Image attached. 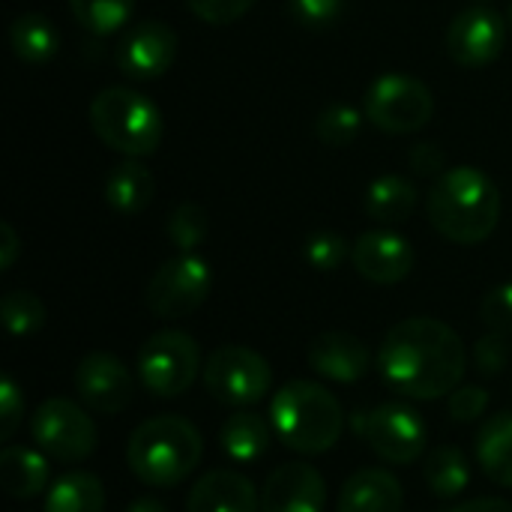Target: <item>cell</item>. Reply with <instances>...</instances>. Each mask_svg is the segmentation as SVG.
Here are the masks:
<instances>
[{
    "label": "cell",
    "mask_w": 512,
    "mask_h": 512,
    "mask_svg": "<svg viewBox=\"0 0 512 512\" xmlns=\"http://www.w3.org/2000/svg\"><path fill=\"white\" fill-rule=\"evenodd\" d=\"M75 393L96 414H120L135 396L132 372L114 354L93 351L75 366Z\"/></svg>",
    "instance_id": "cell-13"
},
{
    "label": "cell",
    "mask_w": 512,
    "mask_h": 512,
    "mask_svg": "<svg viewBox=\"0 0 512 512\" xmlns=\"http://www.w3.org/2000/svg\"><path fill=\"white\" fill-rule=\"evenodd\" d=\"M360 126H363V114L354 105L336 102V105H330V108H324L318 114L315 135L327 147H348L360 135Z\"/></svg>",
    "instance_id": "cell-31"
},
{
    "label": "cell",
    "mask_w": 512,
    "mask_h": 512,
    "mask_svg": "<svg viewBox=\"0 0 512 512\" xmlns=\"http://www.w3.org/2000/svg\"><path fill=\"white\" fill-rule=\"evenodd\" d=\"M90 126L96 138L129 156H150L165 132L159 108L132 87H105L90 102Z\"/></svg>",
    "instance_id": "cell-5"
},
{
    "label": "cell",
    "mask_w": 512,
    "mask_h": 512,
    "mask_svg": "<svg viewBox=\"0 0 512 512\" xmlns=\"http://www.w3.org/2000/svg\"><path fill=\"white\" fill-rule=\"evenodd\" d=\"M18 252H21V243H18L15 228L9 222H3L0 225V270H9L15 264Z\"/></svg>",
    "instance_id": "cell-40"
},
{
    "label": "cell",
    "mask_w": 512,
    "mask_h": 512,
    "mask_svg": "<svg viewBox=\"0 0 512 512\" xmlns=\"http://www.w3.org/2000/svg\"><path fill=\"white\" fill-rule=\"evenodd\" d=\"M480 318L492 333L512 336V282L492 288L480 303Z\"/></svg>",
    "instance_id": "cell-34"
},
{
    "label": "cell",
    "mask_w": 512,
    "mask_h": 512,
    "mask_svg": "<svg viewBox=\"0 0 512 512\" xmlns=\"http://www.w3.org/2000/svg\"><path fill=\"white\" fill-rule=\"evenodd\" d=\"M474 450H477V462L483 474L495 486L512 489V414L501 411L483 420Z\"/></svg>",
    "instance_id": "cell-21"
},
{
    "label": "cell",
    "mask_w": 512,
    "mask_h": 512,
    "mask_svg": "<svg viewBox=\"0 0 512 512\" xmlns=\"http://www.w3.org/2000/svg\"><path fill=\"white\" fill-rule=\"evenodd\" d=\"M204 387L207 393L228 408H249L258 405L270 393V363L246 348V345H222L204 360Z\"/></svg>",
    "instance_id": "cell-9"
},
{
    "label": "cell",
    "mask_w": 512,
    "mask_h": 512,
    "mask_svg": "<svg viewBox=\"0 0 512 512\" xmlns=\"http://www.w3.org/2000/svg\"><path fill=\"white\" fill-rule=\"evenodd\" d=\"M30 435H33V444L48 459L66 462V465L90 459L93 450H96V438H99L90 414L81 405H75L72 399H63V396L45 399L33 411Z\"/></svg>",
    "instance_id": "cell-11"
},
{
    "label": "cell",
    "mask_w": 512,
    "mask_h": 512,
    "mask_svg": "<svg viewBox=\"0 0 512 512\" xmlns=\"http://www.w3.org/2000/svg\"><path fill=\"white\" fill-rule=\"evenodd\" d=\"M201 456V432L177 414H159L153 420H144L126 441V465L132 477L150 489L180 486L201 465Z\"/></svg>",
    "instance_id": "cell-3"
},
{
    "label": "cell",
    "mask_w": 512,
    "mask_h": 512,
    "mask_svg": "<svg viewBox=\"0 0 512 512\" xmlns=\"http://www.w3.org/2000/svg\"><path fill=\"white\" fill-rule=\"evenodd\" d=\"M210 288H213V273L207 261L192 252H180L150 276L144 288V303L153 318L180 321L207 300Z\"/></svg>",
    "instance_id": "cell-10"
},
{
    "label": "cell",
    "mask_w": 512,
    "mask_h": 512,
    "mask_svg": "<svg viewBox=\"0 0 512 512\" xmlns=\"http://www.w3.org/2000/svg\"><path fill=\"white\" fill-rule=\"evenodd\" d=\"M507 24H510V30H512V3H510V12H507Z\"/></svg>",
    "instance_id": "cell-43"
},
{
    "label": "cell",
    "mask_w": 512,
    "mask_h": 512,
    "mask_svg": "<svg viewBox=\"0 0 512 512\" xmlns=\"http://www.w3.org/2000/svg\"><path fill=\"white\" fill-rule=\"evenodd\" d=\"M177 54V33L162 21H141L120 36L117 66L135 81L159 78L171 69Z\"/></svg>",
    "instance_id": "cell-14"
},
{
    "label": "cell",
    "mask_w": 512,
    "mask_h": 512,
    "mask_svg": "<svg viewBox=\"0 0 512 512\" xmlns=\"http://www.w3.org/2000/svg\"><path fill=\"white\" fill-rule=\"evenodd\" d=\"M201 372L198 342L183 330H159L138 351V381L153 399L183 396Z\"/></svg>",
    "instance_id": "cell-6"
},
{
    "label": "cell",
    "mask_w": 512,
    "mask_h": 512,
    "mask_svg": "<svg viewBox=\"0 0 512 512\" xmlns=\"http://www.w3.org/2000/svg\"><path fill=\"white\" fill-rule=\"evenodd\" d=\"M186 3L201 21L216 24V27L237 21L240 15H246L255 6V0H186Z\"/></svg>",
    "instance_id": "cell-38"
},
{
    "label": "cell",
    "mask_w": 512,
    "mask_h": 512,
    "mask_svg": "<svg viewBox=\"0 0 512 512\" xmlns=\"http://www.w3.org/2000/svg\"><path fill=\"white\" fill-rule=\"evenodd\" d=\"M402 507V483L384 468H363L345 480L336 512H402Z\"/></svg>",
    "instance_id": "cell-19"
},
{
    "label": "cell",
    "mask_w": 512,
    "mask_h": 512,
    "mask_svg": "<svg viewBox=\"0 0 512 512\" xmlns=\"http://www.w3.org/2000/svg\"><path fill=\"white\" fill-rule=\"evenodd\" d=\"M351 261L366 282L399 285L402 279H408V273L414 267V249L402 234L375 228V231H366L357 237V243L351 249Z\"/></svg>",
    "instance_id": "cell-15"
},
{
    "label": "cell",
    "mask_w": 512,
    "mask_h": 512,
    "mask_svg": "<svg viewBox=\"0 0 512 512\" xmlns=\"http://www.w3.org/2000/svg\"><path fill=\"white\" fill-rule=\"evenodd\" d=\"M153 192H156L153 174L135 159L120 162L117 168H111V174L105 180V201L120 216H135L144 207H150Z\"/></svg>",
    "instance_id": "cell-22"
},
{
    "label": "cell",
    "mask_w": 512,
    "mask_h": 512,
    "mask_svg": "<svg viewBox=\"0 0 512 512\" xmlns=\"http://www.w3.org/2000/svg\"><path fill=\"white\" fill-rule=\"evenodd\" d=\"M51 477L48 456L33 447H15L6 444L0 453V480L9 498L15 501H30L39 492H45Z\"/></svg>",
    "instance_id": "cell-20"
},
{
    "label": "cell",
    "mask_w": 512,
    "mask_h": 512,
    "mask_svg": "<svg viewBox=\"0 0 512 512\" xmlns=\"http://www.w3.org/2000/svg\"><path fill=\"white\" fill-rule=\"evenodd\" d=\"M426 486L441 501H450V498H459L462 492H468L471 465H468L465 453L453 444L432 447L426 456Z\"/></svg>",
    "instance_id": "cell-27"
},
{
    "label": "cell",
    "mask_w": 512,
    "mask_h": 512,
    "mask_svg": "<svg viewBox=\"0 0 512 512\" xmlns=\"http://www.w3.org/2000/svg\"><path fill=\"white\" fill-rule=\"evenodd\" d=\"M447 411L456 423H474L489 408V393L483 387H459L447 396Z\"/></svg>",
    "instance_id": "cell-37"
},
{
    "label": "cell",
    "mask_w": 512,
    "mask_h": 512,
    "mask_svg": "<svg viewBox=\"0 0 512 512\" xmlns=\"http://www.w3.org/2000/svg\"><path fill=\"white\" fill-rule=\"evenodd\" d=\"M366 216L378 225H399L405 222L414 207H417V189L408 177H399V174H387V177H378L369 192H366Z\"/></svg>",
    "instance_id": "cell-24"
},
{
    "label": "cell",
    "mask_w": 512,
    "mask_h": 512,
    "mask_svg": "<svg viewBox=\"0 0 512 512\" xmlns=\"http://www.w3.org/2000/svg\"><path fill=\"white\" fill-rule=\"evenodd\" d=\"M0 318L9 336H33L45 324V303L33 291H9L0 303Z\"/></svg>",
    "instance_id": "cell-29"
},
{
    "label": "cell",
    "mask_w": 512,
    "mask_h": 512,
    "mask_svg": "<svg viewBox=\"0 0 512 512\" xmlns=\"http://www.w3.org/2000/svg\"><path fill=\"white\" fill-rule=\"evenodd\" d=\"M69 9L84 30L108 36L132 18L135 0H69Z\"/></svg>",
    "instance_id": "cell-28"
},
{
    "label": "cell",
    "mask_w": 512,
    "mask_h": 512,
    "mask_svg": "<svg viewBox=\"0 0 512 512\" xmlns=\"http://www.w3.org/2000/svg\"><path fill=\"white\" fill-rule=\"evenodd\" d=\"M327 483L306 462L279 465L261 492V512H324Z\"/></svg>",
    "instance_id": "cell-16"
},
{
    "label": "cell",
    "mask_w": 512,
    "mask_h": 512,
    "mask_svg": "<svg viewBox=\"0 0 512 512\" xmlns=\"http://www.w3.org/2000/svg\"><path fill=\"white\" fill-rule=\"evenodd\" d=\"M450 512H512V501H504V498H474V501H465V504H459L456 510Z\"/></svg>",
    "instance_id": "cell-41"
},
{
    "label": "cell",
    "mask_w": 512,
    "mask_h": 512,
    "mask_svg": "<svg viewBox=\"0 0 512 512\" xmlns=\"http://www.w3.org/2000/svg\"><path fill=\"white\" fill-rule=\"evenodd\" d=\"M168 240L180 249V252H195L207 231H210V219H207V210L201 204H192V201H183L180 207H174V213L168 216Z\"/></svg>",
    "instance_id": "cell-30"
},
{
    "label": "cell",
    "mask_w": 512,
    "mask_h": 512,
    "mask_svg": "<svg viewBox=\"0 0 512 512\" xmlns=\"http://www.w3.org/2000/svg\"><path fill=\"white\" fill-rule=\"evenodd\" d=\"M126 512H168V507L156 498H138L135 504H129Z\"/></svg>",
    "instance_id": "cell-42"
},
{
    "label": "cell",
    "mask_w": 512,
    "mask_h": 512,
    "mask_svg": "<svg viewBox=\"0 0 512 512\" xmlns=\"http://www.w3.org/2000/svg\"><path fill=\"white\" fill-rule=\"evenodd\" d=\"M219 447L231 462H240V465L258 462L270 447V426L261 414L237 411L222 423Z\"/></svg>",
    "instance_id": "cell-23"
},
{
    "label": "cell",
    "mask_w": 512,
    "mask_h": 512,
    "mask_svg": "<svg viewBox=\"0 0 512 512\" xmlns=\"http://www.w3.org/2000/svg\"><path fill=\"white\" fill-rule=\"evenodd\" d=\"M507 42L504 18L489 6H468L462 9L447 30V51L465 69L489 66L501 57Z\"/></svg>",
    "instance_id": "cell-12"
},
{
    "label": "cell",
    "mask_w": 512,
    "mask_h": 512,
    "mask_svg": "<svg viewBox=\"0 0 512 512\" xmlns=\"http://www.w3.org/2000/svg\"><path fill=\"white\" fill-rule=\"evenodd\" d=\"M348 255L351 252H348L342 234H336V231H315V234L306 237V246H303L306 264L315 267V270H321V273L339 270Z\"/></svg>",
    "instance_id": "cell-32"
},
{
    "label": "cell",
    "mask_w": 512,
    "mask_h": 512,
    "mask_svg": "<svg viewBox=\"0 0 512 512\" xmlns=\"http://www.w3.org/2000/svg\"><path fill=\"white\" fill-rule=\"evenodd\" d=\"M366 120L390 135H408L423 129L435 114L432 90L405 72H387L372 81L363 99Z\"/></svg>",
    "instance_id": "cell-8"
},
{
    "label": "cell",
    "mask_w": 512,
    "mask_h": 512,
    "mask_svg": "<svg viewBox=\"0 0 512 512\" xmlns=\"http://www.w3.org/2000/svg\"><path fill=\"white\" fill-rule=\"evenodd\" d=\"M426 210L441 237L459 246H477L489 240L501 222V192L486 171L459 165L435 180Z\"/></svg>",
    "instance_id": "cell-2"
},
{
    "label": "cell",
    "mask_w": 512,
    "mask_h": 512,
    "mask_svg": "<svg viewBox=\"0 0 512 512\" xmlns=\"http://www.w3.org/2000/svg\"><path fill=\"white\" fill-rule=\"evenodd\" d=\"M9 45H12L18 60L39 66V63H48L57 54L60 33L51 24V18H45L39 12H24L9 24Z\"/></svg>",
    "instance_id": "cell-25"
},
{
    "label": "cell",
    "mask_w": 512,
    "mask_h": 512,
    "mask_svg": "<svg viewBox=\"0 0 512 512\" xmlns=\"http://www.w3.org/2000/svg\"><path fill=\"white\" fill-rule=\"evenodd\" d=\"M342 6H345V0H288L291 15L303 27H312V30L336 24L342 15Z\"/></svg>",
    "instance_id": "cell-36"
},
{
    "label": "cell",
    "mask_w": 512,
    "mask_h": 512,
    "mask_svg": "<svg viewBox=\"0 0 512 512\" xmlns=\"http://www.w3.org/2000/svg\"><path fill=\"white\" fill-rule=\"evenodd\" d=\"M408 162H411V168L417 174H426V177L435 174V177H441L444 174V165H447V153L438 144H432V141H420V144L411 147Z\"/></svg>",
    "instance_id": "cell-39"
},
{
    "label": "cell",
    "mask_w": 512,
    "mask_h": 512,
    "mask_svg": "<svg viewBox=\"0 0 512 512\" xmlns=\"http://www.w3.org/2000/svg\"><path fill=\"white\" fill-rule=\"evenodd\" d=\"M186 512H261V495L240 471H210L192 486Z\"/></svg>",
    "instance_id": "cell-18"
},
{
    "label": "cell",
    "mask_w": 512,
    "mask_h": 512,
    "mask_svg": "<svg viewBox=\"0 0 512 512\" xmlns=\"http://www.w3.org/2000/svg\"><path fill=\"white\" fill-rule=\"evenodd\" d=\"M24 420V390L12 375H3L0 381V441H12Z\"/></svg>",
    "instance_id": "cell-35"
},
{
    "label": "cell",
    "mask_w": 512,
    "mask_h": 512,
    "mask_svg": "<svg viewBox=\"0 0 512 512\" xmlns=\"http://www.w3.org/2000/svg\"><path fill=\"white\" fill-rule=\"evenodd\" d=\"M45 512H105L102 480L90 471H69L51 483Z\"/></svg>",
    "instance_id": "cell-26"
},
{
    "label": "cell",
    "mask_w": 512,
    "mask_h": 512,
    "mask_svg": "<svg viewBox=\"0 0 512 512\" xmlns=\"http://www.w3.org/2000/svg\"><path fill=\"white\" fill-rule=\"evenodd\" d=\"M378 366L396 393L432 402L459 390L468 369V351L459 333L444 321L408 318L384 336Z\"/></svg>",
    "instance_id": "cell-1"
},
{
    "label": "cell",
    "mask_w": 512,
    "mask_h": 512,
    "mask_svg": "<svg viewBox=\"0 0 512 512\" xmlns=\"http://www.w3.org/2000/svg\"><path fill=\"white\" fill-rule=\"evenodd\" d=\"M270 423L288 450L321 456L333 450L345 429L339 399L315 381H291L270 402Z\"/></svg>",
    "instance_id": "cell-4"
},
{
    "label": "cell",
    "mask_w": 512,
    "mask_h": 512,
    "mask_svg": "<svg viewBox=\"0 0 512 512\" xmlns=\"http://www.w3.org/2000/svg\"><path fill=\"white\" fill-rule=\"evenodd\" d=\"M474 366L480 375L486 378H498L507 363H510V336H501V333H486L474 342V354H471Z\"/></svg>",
    "instance_id": "cell-33"
},
{
    "label": "cell",
    "mask_w": 512,
    "mask_h": 512,
    "mask_svg": "<svg viewBox=\"0 0 512 512\" xmlns=\"http://www.w3.org/2000/svg\"><path fill=\"white\" fill-rule=\"evenodd\" d=\"M309 366H312V372H318L327 381L357 384L366 378V372L372 366V354L363 339L342 333V330H330V333H321L312 339Z\"/></svg>",
    "instance_id": "cell-17"
},
{
    "label": "cell",
    "mask_w": 512,
    "mask_h": 512,
    "mask_svg": "<svg viewBox=\"0 0 512 512\" xmlns=\"http://www.w3.org/2000/svg\"><path fill=\"white\" fill-rule=\"evenodd\" d=\"M351 426L357 435H363L372 453L390 465H411L429 447L426 420L405 402H384L363 414L357 411L351 417Z\"/></svg>",
    "instance_id": "cell-7"
}]
</instances>
